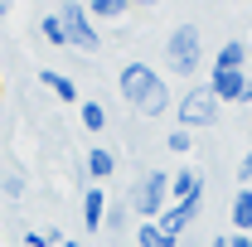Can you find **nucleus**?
Listing matches in <instances>:
<instances>
[{"mask_svg": "<svg viewBox=\"0 0 252 247\" xmlns=\"http://www.w3.org/2000/svg\"><path fill=\"white\" fill-rule=\"evenodd\" d=\"M117 93H122V102L131 107V112H141L146 122L175 112V97H170V88H165V73L151 68L146 59H126L122 63V73H117Z\"/></svg>", "mask_w": 252, "mask_h": 247, "instance_id": "nucleus-1", "label": "nucleus"}, {"mask_svg": "<svg viewBox=\"0 0 252 247\" xmlns=\"http://www.w3.org/2000/svg\"><path fill=\"white\" fill-rule=\"evenodd\" d=\"M165 68L175 73V78H194L199 73V63H204V30L185 20V25H175V30L165 34Z\"/></svg>", "mask_w": 252, "mask_h": 247, "instance_id": "nucleus-2", "label": "nucleus"}, {"mask_svg": "<svg viewBox=\"0 0 252 247\" xmlns=\"http://www.w3.org/2000/svg\"><path fill=\"white\" fill-rule=\"evenodd\" d=\"M126 204H131V214L141 218V223H156V218L170 209V175H165V170H141Z\"/></svg>", "mask_w": 252, "mask_h": 247, "instance_id": "nucleus-3", "label": "nucleus"}, {"mask_svg": "<svg viewBox=\"0 0 252 247\" xmlns=\"http://www.w3.org/2000/svg\"><path fill=\"white\" fill-rule=\"evenodd\" d=\"M219 97L209 93V83H199V88H189L185 97H175V122L185 126V131H204V126L219 122Z\"/></svg>", "mask_w": 252, "mask_h": 247, "instance_id": "nucleus-4", "label": "nucleus"}, {"mask_svg": "<svg viewBox=\"0 0 252 247\" xmlns=\"http://www.w3.org/2000/svg\"><path fill=\"white\" fill-rule=\"evenodd\" d=\"M59 20H63V34H68V49H78V54H97L102 49V34H97V25H93V15H88L83 0L59 5Z\"/></svg>", "mask_w": 252, "mask_h": 247, "instance_id": "nucleus-5", "label": "nucleus"}, {"mask_svg": "<svg viewBox=\"0 0 252 247\" xmlns=\"http://www.w3.org/2000/svg\"><path fill=\"white\" fill-rule=\"evenodd\" d=\"M117 175V155L107 151V146H93V151L83 155V180L88 185H102V180H112Z\"/></svg>", "mask_w": 252, "mask_h": 247, "instance_id": "nucleus-6", "label": "nucleus"}, {"mask_svg": "<svg viewBox=\"0 0 252 247\" xmlns=\"http://www.w3.org/2000/svg\"><path fill=\"white\" fill-rule=\"evenodd\" d=\"M209 93L219 97V102H243V93H248V73H209Z\"/></svg>", "mask_w": 252, "mask_h": 247, "instance_id": "nucleus-7", "label": "nucleus"}, {"mask_svg": "<svg viewBox=\"0 0 252 247\" xmlns=\"http://www.w3.org/2000/svg\"><path fill=\"white\" fill-rule=\"evenodd\" d=\"M102 223H107V194H102V185H88L83 189V228L102 233Z\"/></svg>", "mask_w": 252, "mask_h": 247, "instance_id": "nucleus-8", "label": "nucleus"}, {"mask_svg": "<svg viewBox=\"0 0 252 247\" xmlns=\"http://www.w3.org/2000/svg\"><path fill=\"white\" fill-rule=\"evenodd\" d=\"M219 73H248V39H223V49L214 54Z\"/></svg>", "mask_w": 252, "mask_h": 247, "instance_id": "nucleus-9", "label": "nucleus"}, {"mask_svg": "<svg viewBox=\"0 0 252 247\" xmlns=\"http://www.w3.org/2000/svg\"><path fill=\"white\" fill-rule=\"evenodd\" d=\"M194 194H204V175L199 170H175L170 175V204H185Z\"/></svg>", "mask_w": 252, "mask_h": 247, "instance_id": "nucleus-10", "label": "nucleus"}, {"mask_svg": "<svg viewBox=\"0 0 252 247\" xmlns=\"http://www.w3.org/2000/svg\"><path fill=\"white\" fill-rule=\"evenodd\" d=\"M39 83L59 97V102H83V97H78V83H73L68 73H59V68H39Z\"/></svg>", "mask_w": 252, "mask_h": 247, "instance_id": "nucleus-11", "label": "nucleus"}, {"mask_svg": "<svg viewBox=\"0 0 252 247\" xmlns=\"http://www.w3.org/2000/svg\"><path fill=\"white\" fill-rule=\"evenodd\" d=\"M78 122H83V131H88V136H102L112 117H107V107H102L97 97H83V102H78Z\"/></svg>", "mask_w": 252, "mask_h": 247, "instance_id": "nucleus-12", "label": "nucleus"}, {"mask_svg": "<svg viewBox=\"0 0 252 247\" xmlns=\"http://www.w3.org/2000/svg\"><path fill=\"white\" fill-rule=\"evenodd\" d=\"M228 218H233V233H252V189H238V194H233Z\"/></svg>", "mask_w": 252, "mask_h": 247, "instance_id": "nucleus-13", "label": "nucleus"}, {"mask_svg": "<svg viewBox=\"0 0 252 247\" xmlns=\"http://www.w3.org/2000/svg\"><path fill=\"white\" fill-rule=\"evenodd\" d=\"M136 247H180V238H170L160 223H136Z\"/></svg>", "mask_w": 252, "mask_h": 247, "instance_id": "nucleus-14", "label": "nucleus"}, {"mask_svg": "<svg viewBox=\"0 0 252 247\" xmlns=\"http://www.w3.org/2000/svg\"><path fill=\"white\" fill-rule=\"evenodd\" d=\"M83 5H88L93 25H97V20H122L126 10H131V0H83Z\"/></svg>", "mask_w": 252, "mask_h": 247, "instance_id": "nucleus-15", "label": "nucleus"}, {"mask_svg": "<svg viewBox=\"0 0 252 247\" xmlns=\"http://www.w3.org/2000/svg\"><path fill=\"white\" fill-rule=\"evenodd\" d=\"M126 228H131V204H107V223H102V233L122 238Z\"/></svg>", "mask_w": 252, "mask_h": 247, "instance_id": "nucleus-16", "label": "nucleus"}, {"mask_svg": "<svg viewBox=\"0 0 252 247\" xmlns=\"http://www.w3.org/2000/svg\"><path fill=\"white\" fill-rule=\"evenodd\" d=\"M39 34H44V44H54V49H68V34H63V20H59V10L39 20Z\"/></svg>", "mask_w": 252, "mask_h": 247, "instance_id": "nucleus-17", "label": "nucleus"}, {"mask_svg": "<svg viewBox=\"0 0 252 247\" xmlns=\"http://www.w3.org/2000/svg\"><path fill=\"white\" fill-rule=\"evenodd\" d=\"M25 247H63V233L59 228H30L25 233Z\"/></svg>", "mask_w": 252, "mask_h": 247, "instance_id": "nucleus-18", "label": "nucleus"}, {"mask_svg": "<svg viewBox=\"0 0 252 247\" xmlns=\"http://www.w3.org/2000/svg\"><path fill=\"white\" fill-rule=\"evenodd\" d=\"M165 151H175V155H189V151H194V131H185V126H175V131L165 136Z\"/></svg>", "mask_w": 252, "mask_h": 247, "instance_id": "nucleus-19", "label": "nucleus"}, {"mask_svg": "<svg viewBox=\"0 0 252 247\" xmlns=\"http://www.w3.org/2000/svg\"><path fill=\"white\" fill-rule=\"evenodd\" d=\"M0 189H5V199H25V175H20V170H10V175H5V180H0Z\"/></svg>", "mask_w": 252, "mask_h": 247, "instance_id": "nucleus-20", "label": "nucleus"}, {"mask_svg": "<svg viewBox=\"0 0 252 247\" xmlns=\"http://www.w3.org/2000/svg\"><path fill=\"white\" fill-rule=\"evenodd\" d=\"M238 189H252V151L238 160Z\"/></svg>", "mask_w": 252, "mask_h": 247, "instance_id": "nucleus-21", "label": "nucleus"}, {"mask_svg": "<svg viewBox=\"0 0 252 247\" xmlns=\"http://www.w3.org/2000/svg\"><path fill=\"white\" fill-rule=\"evenodd\" d=\"M228 247H252V233H228Z\"/></svg>", "mask_w": 252, "mask_h": 247, "instance_id": "nucleus-22", "label": "nucleus"}, {"mask_svg": "<svg viewBox=\"0 0 252 247\" xmlns=\"http://www.w3.org/2000/svg\"><path fill=\"white\" fill-rule=\"evenodd\" d=\"M151 5H160V0H131V10H151Z\"/></svg>", "mask_w": 252, "mask_h": 247, "instance_id": "nucleus-23", "label": "nucleus"}, {"mask_svg": "<svg viewBox=\"0 0 252 247\" xmlns=\"http://www.w3.org/2000/svg\"><path fill=\"white\" fill-rule=\"evenodd\" d=\"M10 10H15V0H0V20H5V15H10Z\"/></svg>", "mask_w": 252, "mask_h": 247, "instance_id": "nucleus-24", "label": "nucleus"}, {"mask_svg": "<svg viewBox=\"0 0 252 247\" xmlns=\"http://www.w3.org/2000/svg\"><path fill=\"white\" fill-rule=\"evenodd\" d=\"M63 247H88V243H78V238H63Z\"/></svg>", "mask_w": 252, "mask_h": 247, "instance_id": "nucleus-25", "label": "nucleus"}, {"mask_svg": "<svg viewBox=\"0 0 252 247\" xmlns=\"http://www.w3.org/2000/svg\"><path fill=\"white\" fill-rule=\"evenodd\" d=\"M209 247H228V238H209Z\"/></svg>", "mask_w": 252, "mask_h": 247, "instance_id": "nucleus-26", "label": "nucleus"}, {"mask_svg": "<svg viewBox=\"0 0 252 247\" xmlns=\"http://www.w3.org/2000/svg\"><path fill=\"white\" fill-rule=\"evenodd\" d=\"M243 102H248V107H252V78H248V93H243Z\"/></svg>", "mask_w": 252, "mask_h": 247, "instance_id": "nucleus-27", "label": "nucleus"}, {"mask_svg": "<svg viewBox=\"0 0 252 247\" xmlns=\"http://www.w3.org/2000/svg\"><path fill=\"white\" fill-rule=\"evenodd\" d=\"M59 5H68V0H59Z\"/></svg>", "mask_w": 252, "mask_h": 247, "instance_id": "nucleus-28", "label": "nucleus"}]
</instances>
